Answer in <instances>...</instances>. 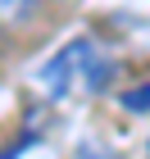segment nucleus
Listing matches in <instances>:
<instances>
[{
	"mask_svg": "<svg viewBox=\"0 0 150 159\" xmlns=\"http://www.w3.org/2000/svg\"><path fill=\"white\" fill-rule=\"evenodd\" d=\"M41 9V0H0V27L5 23H23Z\"/></svg>",
	"mask_w": 150,
	"mask_h": 159,
	"instance_id": "obj_2",
	"label": "nucleus"
},
{
	"mask_svg": "<svg viewBox=\"0 0 150 159\" xmlns=\"http://www.w3.org/2000/svg\"><path fill=\"white\" fill-rule=\"evenodd\" d=\"M109 77V64L105 55L96 50V41H73V46H64L55 59L41 68V82L55 91V96H77V91H96L100 82Z\"/></svg>",
	"mask_w": 150,
	"mask_h": 159,
	"instance_id": "obj_1",
	"label": "nucleus"
},
{
	"mask_svg": "<svg viewBox=\"0 0 150 159\" xmlns=\"http://www.w3.org/2000/svg\"><path fill=\"white\" fill-rule=\"evenodd\" d=\"M127 100V109H150V86L146 91H132V96H123Z\"/></svg>",
	"mask_w": 150,
	"mask_h": 159,
	"instance_id": "obj_3",
	"label": "nucleus"
}]
</instances>
